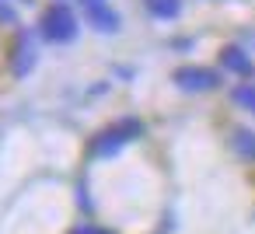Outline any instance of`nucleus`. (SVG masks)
Masks as SVG:
<instances>
[{
    "mask_svg": "<svg viewBox=\"0 0 255 234\" xmlns=\"http://www.w3.org/2000/svg\"><path fill=\"white\" fill-rule=\"evenodd\" d=\"M252 39H255V32H252Z\"/></svg>",
    "mask_w": 255,
    "mask_h": 234,
    "instance_id": "15",
    "label": "nucleus"
},
{
    "mask_svg": "<svg viewBox=\"0 0 255 234\" xmlns=\"http://www.w3.org/2000/svg\"><path fill=\"white\" fill-rule=\"evenodd\" d=\"M81 4H102V0H81Z\"/></svg>",
    "mask_w": 255,
    "mask_h": 234,
    "instance_id": "12",
    "label": "nucleus"
},
{
    "mask_svg": "<svg viewBox=\"0 0 255 234\" xmlns=\"http://www.w3.org/2000/svg\"><path fill=\"white\" fill-rule=\"evenodd\" d=\"M35 60H39L35 39H32L28 32H21V35H18V42H14V53H11V74H14V77H25V74H32Z\"/></svg>",
    "mask_w": 255,
    "mask_h": 234,
    "instance_id": "4",
    "label": "nucleus"
},
{
    "mask_svg": "<svg viewBox=\"0 0 255 234\" xmlns=\"http://www.w3.org/2000/svg\"><path fill=\"white\" fill-rule=\"evenodd\" d=\"M98 234H112V231H98Z\"/></svg>",
    "mask_w": 255,
    "mask_h": 234,
    "instance_id": "13",
    "label": "nucleus"
},
{
    "mask_svg": "<svg viewBox=\"0 0 255 234\" xmlns=\"http://www.w3.org/2000/svg\"><path fill=\"white\" fill-rule=\"evenodd\" d=\"M70 234H98L95 227H77V231H70Z\"/></svg>",
    "mask_w": 255,
    "mask_h": 234,
    "instance_id": "11",
    "label": "nucleus"
},
{
    "mask_svg": "<svg viewBox=\"0 0 255 234\" xmlns=\"http://www.w3.org/2000/svg\"><path fill=\"white\" fill-rule=\"evenodd\" d=\"M231 147H234V154H238V157L252 161V157H255V133H252V129H234Z\"/></svg>",
    "mask_w": 255,
    "mask_h": 234,
    "instance_id": "8",
    "label": "nucleus"
},
{
    "mask_svg": "<svg viewBox=\"0 0 255 234\" xmlns=\"http://www.w3.org/2000/svg\"><path fill=\"white\" fill-rule=\"evenodd\" d=\"M84 18L91 21V28H95V32H105V35H112V32H119V28H123L119 14L105 4V0H102V4H84Z\"/></svg>",
    "mask_w": 255,
    "mask_h": 234,
    "instance_id": "5",
    "label": "nucleus"
},
{
    "mask_svg": "<svg viewBox=\"0 0 255 234\" xmlns=\"http://www.w3.org/2000/svg\"><path fill=\"white\" fill-rule=\"evenodd\" d=\"M220 67L231 70V74H238V77H255V63H252V56L241 46H227L220 53Z\"/></svg>",
    "mask_w": 255,
    "mask_h": 234,
    "instance_id": "6",
    "label": "nucleus"
},
{
    "mask_svg": "<svg viewBox=\"0 0 255 234\" xmlns=\"http://www.w3.org/2000/svg\"><path fill=\"white\" fill-rule=\"evenodd\" d=\"M231 102H234L238 109H245V112H252V116H255V84H252V81L238 84V88L231 91Z\"/></svg>",
    "mask_w": 255,
    "mask_h": 234,
    "instance_id": "9",
    "label": "nucleus"
},
{
    "mask_svg": "<svg viewBox=\"0 0 255 234\" xmlns=\"http://www.w3.org/2000/svg\"><path fill=\"white\" fill-rule=\"evenodd\" d=\"M140 133H143V122H140V119H119V122H112L109 129H102V133L91 140L88 157H91V161H98V157H112V154H119L129 140H136Z\"/></svg>",
    "mask_w": 255,
    "mask_h": 234,
    "instance_id": "1",
    "label": "nucleus"
},
{
    "mask_svg": "<svg viewBox=\"0 0 255 234\" xmlns=\"http://www.w3.org/2000/svg\"><path fill=\"white\" fill-rule=\"evenodd\" d=\"M217 84H220V77H217V70H210V67H178V70H175V88H182V91H189V95L213 91Z\"/></svg>",
    "mask_w": 255,
    "mask_h": 234,
    "instance_id": "3",
    "label": "nucleus"
},
{
    "mask_svg": "<svg viewBox=\"0 0 255 234\" xmlns=\"http://www.w3.org/2000/svg\"><path fill=\"white\" fill-rule=\"evenodd\" d=\"M143 7H147L150 18H157V21H171V18L182 14V0H143Z\"/></svg>",
    "mask_w": 255,
    "mask_h": 234,
    "instance_id": "7",
    "label": "nucleus"
},
{
    "mask_svg": "<svg viewBox=\"0 0 255 234\" xmlns=\"http://www.w3.org/2000/svg\"><path fill=\"white\" fill-rule=\"evenodd\" d=\"M25 4H32V0H25Z\"/></svg>",
    "mask_w": 255,
    "mask_h": 234,
    "instance_id": "14",
    "label": "nucleus"
},
{
    "mask_svg": "<svg viewBox=\"0 0 255 234\" xmlns=\"http://www.w3.org/2000/svg\"><path fill=\"white\" fill-rule=\"evenodd\" d=\"M39 35L53 46H67L77 39V14L67 7V4H53L42 11L39 18Z\"/></svg>",
    "mask_w": 255,
    "mask_h": 234,
    "instance_id": "2",
    "label": "nucleus"
},
{
    "mask_svg": "<svg viewBox=\"0 0 255 234\" xmlns=\"http://www.w3.org/2000/svg\"><path fill=\"white\" fill-rule=\"evenodd\" d=\"M0 21H4V25H14V21H18L14 7H7V4H0Z\"/></svg>",
    "mask_w": 255,
    "mask_h": 234,
    "instance_id": "10",
    "label": "nucleus"
}]
</instances>
